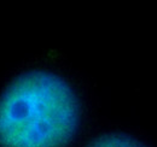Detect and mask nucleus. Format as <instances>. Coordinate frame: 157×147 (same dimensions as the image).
<instances>
[{
	"mask_svg": "<svg viewBox=\"0 0 157 147\" xmlns=\"http://www.w3.org/2000/svg\"><path fill=\"white\" fill-rule=\"evenodd\" d=\"M78 124L76 94L52 73L22 74L0 96V147H67Z\"/></svg>",
	"mask_w": 157,
	"mask_h": 147,
	"instance_id": "nucleus-1",
	"label": "nucleus"
},
{
	"mask_svg": "<svg viewBox=\"0 0 157 147\" xmlns=\"http://www.w3.org/2000/svg\"><path fill=\"white\" fill-rule=\"evenodd\" d=\"M87 147H147L137 139L120 133L105 134L93 140Z\"/></svg>",
	"mask_w": 157,
	"mask_h": 147,
	"instance_id": "nucleus-2",
	"label": "nucleus"
}]
</instances>
